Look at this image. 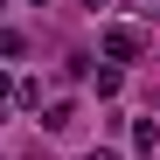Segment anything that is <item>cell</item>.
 I'll use <instances>...</instances> for the list:
<instances>
[{
    "label": "cell",
    "mask_w": 160,
    "mask_h": 160,
    "mask_svg": "<svg viewBox=\"0 0 160 160\" xmlns=\"http://www.w3.org/2000/svg\"><path fill=\"white\" fill-rule=\"evenodd\" d=\"M42 125H49V132H70V125H77V104H49Z\"/></svg>",
    "instance_id": "obj_3"
},
{
    "label": "cell",
    "mask_w": 160,
    "mask_h": 160,
    "mask_svg": "<svg viewBox=\"0 0 160 160\" xmlns=\"http://www.w3.org/2000/svg\"><path fill=\"white\" fill-rule=\"evenodd\" d=\"M0 98H14V84H7V70H0Z\"/></svg>",
    "instance_id": "obj_5"
},
{
    "label": "cell",
    "mask_w": 160,
    "mask_h": 160,
    "mask_svg": "<svg viewBox=\"0 0 160 160\" xmlns=\"http://www.w3.org/2000/svg\"><path fill=\"white\" fill-rule=\"evenodd\" d=\"M35 7H49V0H35Z\"/></svg>",
    "instance_id": "obj_6"
},
{
    "label": "cell",
    "mask_w": 160,
    "mask_h": 160,
    "mask_svg": "<svg viewBox=\"0 0 160 160\" xmlns=\"http://www.w3.org/2000/svg\"><path fill=\"white\" fill-rule=\"evenodd\" d=\"M0 125H7V118H0Z\"/></svg>",
    "instance_id": "obj_7"
},
{
    "label": "cell",
    "mask_w": 160,
    "mask_h": 160,
    "mask_svg": "<svg viewBox=\"0 0 160 160\" xmlns=\"http://www.w3.org/2000/svg\"><path fill=\"white\" fill-rule=\"evenodd\" d=\"M139 49H146V35L132 28V21H118V28H104V56H112V63H132Z\"/></svg>",
    "instance_id": "obj_1"
},
{
    "label": "cell",
    "mask_w": 160,
    "mask_h": 160,
    "mask_svg": "<svg viewBox=\"0 0 160 160\" xmlns=\"http://www.w3.org/2000/svg\"><path fill=\"white\" fill-rule=\"evenodd\" d=\"M132 146H139V153H160V125L153 118H132Z\"/></svg>",
    "instance_id": "obj_2"
},
{
    "label": "cell",
    "mask_w": 160,
    "mask_h": 160,
    "mask_svg": "<svg viewBox=\"0 0 160 160\" xmlns=\"http://www.w3.org/2000/svg\"><path fill=\"white\" fill-rule=\"evenodd\" d=\"M84 160H118V153H112V146H91V153H84Z\"/></svg>",
    "instance_id": "obj_4"
}]
</instances>
